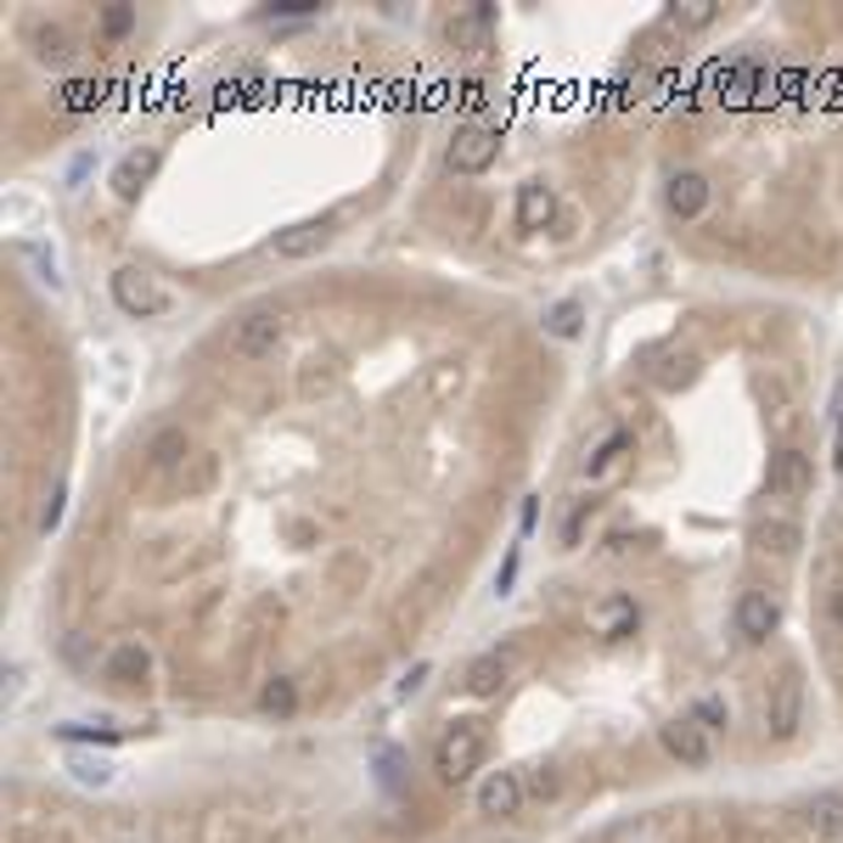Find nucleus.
Returning <instances> with one entry per match:
<instances>
[{
	"label": "nucleus",
	"mask_w": 843,
	"mask_h": 843,
	"mask_svg": "<svg viewBox=\"0 0 843 843\" xmlns=\"http://www.w3.org/2000/svg\"><path fill=\"white\" fill-rule=\"evenodd\" d=\"M147 669H152V653L141 641H124V646L108 653V680H113V687H141Z\"/></svg>",
	"instance_id": "4468645a"
},
{
	"label": "nucleus",
	"mask_w": 843,
	"mask_h": 843,
	"mask_svg": "<svg viewBox=\"0 0 843 843\" xmlns=\"http://www.w3.org/2000/svg\"><path fill=\"white\" fill-rule=\"evenodd\" d=\"M68 770H74V782H85V788H108V782H113V765H108V759H85V754H74Z\"/></svg>",
	"instance_id": "5701e85b"
},
{
	"label": "nucleus",
	"mask_w": 843,
	"mask_h": 843,
	"mask_svg": "<svg viewBox=\"0 0 843 843\" xmlns=\"http://www.w3.org/2000/svg\"><path fill=\"white\" fill-rule=\"evenodd\" d=\"M259 708H265V715H293V708H299V687H293V680H287V675H276V680H265V687H259Z\"/></svg>",
	"instance_id": "6ab92c4d"
},
{
	"label": "nucleus",
	"mask_w": 843,
	"mask_h": 843,
	"mask_svg": "<svg viewBox=\"0 0 843 843\" xmlns=\"http://www.w3.org/2000/svg\"><path fill=\"white\" fill-rule=\"evenodd\" d=\"M501 680H506V658H501V653H483V658L467 664V692H473V697H495Z\"/></svg>",
	"instance_id": "f3484780"
},
{
	"label": "nucleus",
	"mask_w": 843,
	"mask_h": 843,
	"mask_svg": "<svg viewBox=\"0 0 843 843\" xmlns=\"http://www.w3.org/2000/svg\"><path fill=\"white\" fill-rule=\"evenodd\" d=\"M129 23H136V12H129V7H113V12H108V35H113V40L129 35Z\"/></svg>",
	"instance_id": "7c9ffc66"
},
{
	"label": "nucleus",
	"mask_w": 843,
	"mask_h": 843,
	"mask_svg": "<svg viewBox=\"0 0 843 843\" xmlns=\"http://www.w3.org/2000/svg\"><path fill=\"white\" fill-rule=\"evenodd\" d=\"M113 304L136 320H152V315L169 310V287L147 270H136V265H124V270H113Z\"/></svg>",
	"instance_id": "f03ea898"
},
{
	"label": "nucleus",
	"mask_w": 843,
	"mask_h": 843,
	"mask_svg": "<svg viewBox=\"0 0 843 843\" xmlns=\"http://www.w3.org/2000/svg\"><path fill=\"white\" fill-rule=\"evenodd\" d=\"M754 545L759 551H776V557H793V551L804 545V534H798L793 517H765V524L754 529Z\"/></svg>",
	"instance_id": "dca6fc26"
},
{
	"label": "nucleus",
	"mask_w": 843,
	"mask_h": 843,
	"mask_svg": "<svg viewBox=\"0 0 843 843\" xmlns=\"http://www.w3.org/2000/svg\"><path fill=\"white\" fill-rule=\"evenodd\" d=\"M664 209H669L675 219H697V214L708 209V180L692 175V169L669 175V186H664Z\"/></svg>",
	"instance_id": "9b49d317"
},
{
	"label": "nucleus",
	"mask_w": 843,
	"mask_h": 843,
	"mask_svg": "<svg viewBox=\"0 0 843 843\" xmlns=\"http://www.w3.org/2000/svg\"><path fill=\"white\" fill-rule=\"evenodd\" d=\"M524 798H529V788H524V776H517V770H490V776H483V788H478V809L490 821H512L517 809H524Z\"/></svg>",
	"instance_id": "39448f33"
},
{
	"label": "nucleus",
	"mask_w": 843,
	"mask_h": 843,
	"mask_svg": "<svg viewBox=\"0 0 843 843\" xmlns=\"http://www.w3.org/2000/svg\"><path fill=\"white\" fill-rule=\"evenodd\" d=\"M579 320H586L579 299H563V304L545 310V332H551V338H579Z\"/></svg>",
	"instance_id": "aec40b11"
},
{
	"label": "nucleus",
	"mask_w": 843,
	"mask_h": 843,
	"mask_svg": "<svg viewBox=\"0 0 843 843\" xmlns=\"http://www.w3.org/2000/svg\"><path fill=\"white\" fill-rule=\"evenodd\" d=\"M692 720H697L703 731H720V726H731V708H726L720 697H703V703L692 708Z\"/></svg>",
	"instance_id": "cd10ccee"
},
{
	"label": "nucleus",
	"mask_w": 843,
	"mask_h": 843,
	"mask_svg": "<svg viewBox=\"0 0 843 843\" xmlns=\"http://www.w3.org/2000/svg\"><path fill=\"white\" fill-rule=\"evenodd\" d=\"M320 7L315 0H281V7H270V17H315Z\"/></svg>",
	"instance_id": "c756f323"
},
{
	"label": "nucleus",
	"mask_w": 843,
	"mask_h": 843,
	"mask_svg": "<svg viewBox=\"0 0 843 843\" xmlns=\"http://www.w3.org/2000/svg\"><path fill=\"white\" fill-rule=\"evenodd\" d=\"M332 231H338V225H332L327 214H320V219H299V225H287V231H276L270 248H276L281 259H310V253H320V248L332 242Z\"/></svg>",
	"instance_id": "1a4fd4ad"
},
{
	"label": "nucleus",
	"mask_w": 843,
	"mask_h": 843,
	"mask_svg": "<svg viewBox=\"0 0 843 843\" xmlns=\"http://www.w3.org/2000/svg\"><path fill=\"white\" fill-rule=\"evenodd\" d=\"M798 726H804V687H798V675H782V680H776V692H770V703H765V731L776 742H793Z\"/></svg>",
	"instance_id": "20e7f679"
},
{
	"label": "nucleus",
	"mask_w": 843,
	"mask_h": 843,
	"mask_svg": "<svg viewBox=\"0 0 843 843\" xmlns=\"http://www.w3.org/2000/svg\"><path fill=\"white\" fill-rule=\"evenodd\" d=\"M798 827L816 843H838L843 838V793H816L798 804Z\"/></svg>",
	"instance_id": "9d476101"
},
{
	"label": "nucleus",
	"mask_w": 843,
	"mask_h": 843,
	"mask_svg": "<svg viewBox=\"0 0 843 843\" xmlns=\"http://www.w3.org/2000/svg\"><path fill=\"white\" fill-rule=\"evenodd\" d=\"M782 630V607H776L770 591H742L737 596V636L742 641H770Z\"/></svg>",
	"instance_id": "423d86ee"
},
{
	"label": "nucleus",
	"mask_w": 843,
	"mask_h": 843,
	"mask_svg": "<svg viewBox=\"0 0 843 843\" xmlns=\"http://www.w3.org/2000/svg\"><path fill=\"white\" fill-rule=\"evenodd\" d=\"M625 450H630V433H607V439H602V450H596V456L586 462V473H591V478H602L613 462L625 456Z\"/></svg>",
	"instance_id": "393cba45"
},
{
	"label": "nucleus",
	"mask_w": 843,
	"mask_h": 843,
	"mask_svg": "<svg viewBox=\"0 0 843 843\" xmlns=\"http://www.w3.org/2000/svg\"><path fill=\"white\" fill-rule=\"evenodd\" d=\"M209 483H214V456L198 462V478H191V490H209Z\"/></svg>",
	"instance_id": "2f4dec72"
},
{
	"label": "nucleus",
	"mask_w": 843,
	"mask_h": 843,
	"mask_svg": "<svg viewBox=\"0 0 843 843\" xmlns=\"http://www.w3.org/2000/svg\"><path fill=\"white\" fill-rule=\"evenodd\" d=\"M838 467H843V394H838V456H832Z\"/></svg>",
	"instance_id": "473e14b6"
},
{
	"label": "nucleus",
	"mask_w": 843,
	"mask_h": 843,
	"mask_svg": "<svg viewBox=\"0 0 843 843\" xmlns=\"http://www.w3.org/2000/svg\"><path fill=\"white\" fill-rule=\"evenodd\" d=\"M607 619H613V630H607V636H630V630L641 625V613L619 596V602H607Z\"/></svg>",
	"instance_id": "c85d7f7f"
},
{
	"label": "nucleus",
	"mask_w": 843,
	"mask_h": 843,
	"mask_svg": "<svg viewBox=\"0 0 843 843\" xmlns=\"http://www.w3.org/2000/svg\"><path fill=\"white\" fill-rule=\"evenodd\" d=\"M551 214H557V198H551V186H545V180L517 186V231H545Z\"/></svg>",
	"instance_id": "ddd939ff"
},
{
	"label": "nucleus",
	"mask_w": 843,
	"mask_h": 843,
	"mask_svg": "<svg viewBox=\"0 0 843 843\" xmlns=\"http://www.w3.org/2000/svg\"><path fill=\"white\" fill-rule=\"evenodd\" d=\"M17 253H23L28 265L40 270V281H46V287H62V276H56V259H51V253H46L40 242H17Z\"/></svg>",
	"instance_id": "a878e982"
},
{
	"label": "nucleus",
	"mask_w": 843,
	"mask_h": 843,
	"mask_svg": "<svg viewBox=\"0 0 843 843\" xmlns=\"http://www.w3.org/2000/svg\"><path fill=\"white\" fill-rule=\"evenodd\" d=\"M658 742H664V754L680 759L687 770H703L708 759H715V748H708V731H703L697 720H669V726L658 731Z\"/></svg>",
	"instance_id": "6e6552de"
},
{
	"label": "nucleus",
	"mask_w": 843,
	"mask_h": 843,
	"mask_svg": "<svg viewBox=\"0 0 843 843\" xmlns=\"http://www.w3.org/2000/svg\"><path fill=\"white\" fill-rule=\"evenodd\" d=\"M35 46H40V62H68V56H74L68 28H40V35H35Z\"/></svg>",
	"instance_id": "b1692460"
},
{
	"label": "nucleus",
	"mask_w": 843,
	"mask_h": 843,
	"mask_svg": "<svg viewBox=\"0 0 843 843\" xmlns=\"http://www.w3.org/2000/svg\"><path fill=\"white\" fill-rule=\"evenodd\" d=\"M147 456H152V467H175V462H186V456H191V439H186V428H164V433H152Z\"/></svg>",
	"instance_id": "a211bd4d"
},
{
	"label": "nucleus",
	"mask_w": 843,
	"mask_h": 843,
	"mask_svg": "<svg viewBox=\"0 0 843 843\" xmlns=\"http://www.w3.org/2000/svg\"><path fill=\"white\" fill-rule=\"evenodd\" d=\"M483 754H490V731H483V720H456L444 737H439V748H433V770H439V782L450 788H462L467 776L483 765Z\"/></svg>",
	"instance_id": "f257e3e1"
},
{
	"label": "nucleus",
	"mask_w": 843,
	"mask_h": 843,
	"mask_svg": "<svg viewBox=\"0 0 843 843\" xmlns=\"http://www.w3.org/2000/svg\"><path fill=\"white\" fill-rule=\"evenodd\" d=\"M669 17L680 28H708V23L720 17V7H715V0H687V7H669Z\"/></svg>",
	"instance_id": "4be33fe9"
},
{
	"label": "nucleus",
	"mask_w": 843,
	"mask_h": 843,
	"mask_svg": "<svg viewBox=\"0 0 843 843\" xmlns=\"http://www.w3.org/2000/svg\"><path fill=\"white\" fill-rule=\"evenodd\" d=\"M276 343H281V315L276 310L242 315V327L231 332V349L242 354V361H265V354H276Z\"/></svg>",
	"instance_id": "0eeeda50"
},
{
	"label": "nucleus",
	"mask_w": 843,
	"mask_h": 843,
	"mask_svg": "<svg viewBox=\"0 0 843 843\" xmlns=\"http://www.w3.org/2000/svg\"><path fill=\"white\" fill-rule=\"evenodd\" d=\"M809 478H816V473H809V456H804V450H782V456H770V495H782V501H793V495H804L809 490Z\"/></svg>",
	"instance_id": "f8f14e48"
},
{
	"label": "nucleus",
	"mask_w": 843,
	"mask_h": 843,
	"mask_svg": "<svg viewBox=\"0 0 843 843\" xmlns=\"http://www.w3.org/2000/svg\"><path fill=\"white\" fill-rule=\"evenodd\" d=\"M90 108H102V79L62 85V113H90Z\"/></svg>",
	"instance_id": "412c9836"
},
{
	"label": "nucleus",
	"mask_w": 843,
	"mask_h": 843,
	"mask_svg": "<svg viewBox=\"0 0 843 843\" xmlns=\"http://www.w3.org/2000/svg\"><path fill=\"white\" fill-rule=\"evenodd\" d=\"M490 7H478V12H467V17H456V23H450V40H478L483 35V28H490Z\"/></svg>",
	"instance_id": "bb28decb"
},
{
	"label": "nucleus",
	"mask_w": 843,
	"mask_h": 843,
	"mask_svg": "<svg viewBox=\"0 0 843 843\" xmlns=\"http://www.w3.org/2000/svg\"><path fill=\"white\" fill-rule=\"evenodd\" d=\"M152 169H158V152L152 147H136V152H124V164L113 169V191L129 203V198H141V186L152 180Z\"/></svg>",
	"instance_id": "2eb2a0df"
},
{
	"label": "nucleus",
	"mask_w": 843,
	"mask_h": 843,
	"mask_svg": "<svg viewBox=\"0 0 843 843\" xmlns=\"http://www.w3.org/2000/svg\"><path fill=\"white\" fill-rule=\"evenodd\" d=\"M832 625L843 630V591H832Z\"/></svg>",
	"instance_id": "72a5a7b5"
},
{
	"label": "nucleus",
	"mask_w": 843,
	"mask_h": 843,
	"mask_svg": "<svg viewBox=\"0 0 843 843\" xmlns=\"http://www.w3.org/2000/svg\"><path fill=\"white\" fill-rule=\"evenodd\" d=\"M501 158V129L495 124H467L456 129V141H450V169L456 175H483Z\"/></svg>",
	"instance_id": "7ed1b4c3"
}]
</instances>
